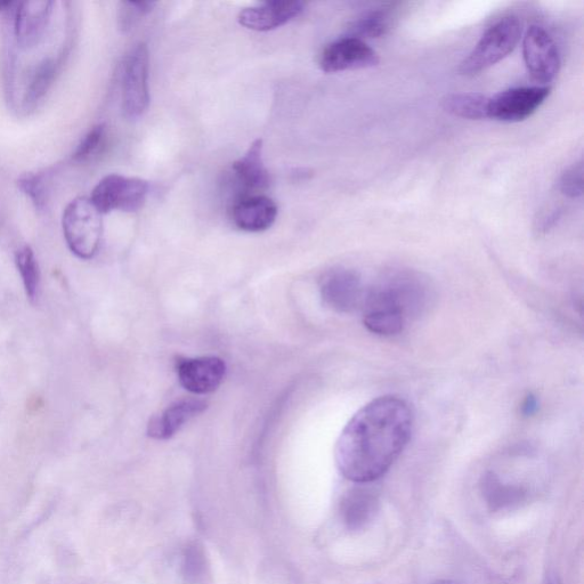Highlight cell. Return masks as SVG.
I'll use <instances>...</instances> for the list:
<instances>
[{
	"label": "cell",
	"mask_w": 584,
	"mask_h": 584,
	"mask_svg": "<svg viewBox=\"0 0 584 584\" xmlns=\"http://www.w3.org/2000/svg\"><path fill=\"white\" fill-rule=\"evenodd\" d=\"M413 425L409 404L381 396L355 413L340 434L335 459L348 481L369 484L384 476L408 445Z\"/></svg>",
	"instance_id": "cell-1"
},
{
	"label": "cell",
	"mask_w": 584,
	"mask_h": 584,
	"mask_svg": "<svg viewBox=\"0 0 584 584\" xmlns=\"http://www.w3.org/2000/svg\"><path fill=\"white\" fill-rule=\"evenodd\" d=\"M521 37V21L515 16L502 18L485 31L473 51L460 63V75L475 76L496 66L514 52Z\"/></svg>",
	"instance_id": "cell-2"
},
{
	"label": "cell",
	"mask_w": 584,
	"mask_h": 584,
	"mask_svg": "<svg viewBox=\"0 0 584 584\" xmlns=\"http://www.w3.org/2000/svg\"><path fill=\"white\" fill-rule=\"evenodd\" d=\"M63 233L67 245L81 259H91L99 251L103 235L102 214L89 198L72 200L64 210Z\"/></svg>",
	"instance_id": "cell-3"
},
{
	"label": "cell",
	"mask_w": 584,
	"mask_h": 584,
	"mask_svg": "<svg viewBox=\"0 0 584 584\" xmlns=\"http://www.w3.org/2000/svg\"><path fill=\"white\" fill-rule=\"evenodd\" d=\"M149 189V183L141 178L111 174L102 178L89 199L101 214L113 210L134 213L143 208Z\"/></svg>",
	"instance_id": "cell-4"
},
{
	"label": "cell",
	"mask_w": 584,
	"mask_h": 584,
	"mask_svg": "<svg viewBox=\"0 0 584 584\" xmlns=\"http://www.w3.org/2000/svg\"><path fill=\"white\" fill-rule=\"evenodd\" d=\"M149 68L148 47L135 45L126 56L123 70V110L129 119L140 118L149 108Z\"/></svg>",
	"instance_id": "cell-5"
},
{
	"label": "cell",
	"mask_w": 584,
	"mask_h": 584,
	"mask_svg": "<svg viewBox=\"0 0 584 584\" xmlns=\"http://www.w3.org/2000/svg\"><path fill=\"white\" fill-rule=\"evenodd\" d=\"M547 86L516 87L489 97L488 117L504 123H519L537 112L550 95Z\"/></svg>",
	"instance_id": "cell-6"
},
{
	"label": "cell",
	"mask_w": 584,
	"mask_h": 584,
	"mask_svg": "<svg viewBox=\"0 0 584 584\" xmlns=\"http://www.w3.org/2000/svg\"><path fill=\"white\" fill-rule=\"evenodd\" d=\"M523 56L527 71L541 84L551 83L561 69V55L549 32L532 26L523 38Z\"/></svg>",
	"instance_id": "cell-7"
},
{
	"label": "cell",
	"mask_w": 584,
	"mask_h": 584,
	"mask_svg": "<svg viewBox=\"0 0 584 584\" xmlns=\"http://www.w3.org/2000/svg\"><path fill=\"white\" fill-rule=\"evenodd\" d=\"M321 295L332 310L353 313L362 310L367 289L358 273L339 267L323 275Z\"/></svg>",
	"instance_id": "cell-8"
},
{
	"label": "cell",
	"mask_w": 584,
	"mask_h": 584,
	"mask_svg": "<svg viewBox=\"0 0 584 584\" xmlns=\"http://www.w3.org/2000/svg\"><path fill=\"white\" fill-rule=\"evenodd\" d=\"M378 53L364 40L345 37L324 48L319 66L327 73L369 69L378 66Z\"/></svg>",
	"instance_id": "cell-9"
},
{
	"label": "cell",
	"mask_w": 584,
	"mask_h": 584,
	"mask_svg": "<svg viewBox=\"0 0 584 584\" xmlns=\"http://www.w3.org/2000/svg\"><path fill=\"white\" fill-rule=\"evenodd\" d=\"M226 365L217 356L185 359L177 364V376L186 391L205 395L213 393L225 378Z\"/></svg>",
	"instance_id": "cell-10"
},
{
	"label": "cell",
	"mask_w": 584,
	"mask_h": 584,
	"mask_svg": "<svg viewBox=\"0 0 584 584\" xmlns=\"http://www.w3.org/2000/svg\"><path fill=\"white\" fill-rule=\"evenodd\" d=\"M305 11L302 2H267L242 10L238 16L241 26L258 32L278 29L298 18Z\"/></svg>",
	"instance_id": "cell-11"
},
{
	"label": "cell",
	"mask_w": 584,
	"mask_h": 584,
	"mask_svg": "<svg viewBox=\"0 0 584 584\" xmlns=\"http://www.w3.org/2000/svg\"><path fill=\"white\" fill-rule=\"evenodd\" d=\"M52 7L50 0H27L19 4L15 18V37L23 50L35 47L42 40L51 20Z\"/></svg>",
	"instance_id": "cell-12"
},
{
	"label": "cell",
	"mask_w": 584,
	"mask_h": 584,
	"mask_svg": "<svg viewBox=\"0 0 584 584\" xmlns=\"http://www.w3.org/2000/svg\"><path fill=\"white\" fill-rule=\"evenodd\" d=\"M278 217V206L265 196H246L235 202L232 219L235 226L246 232L269 230Z\"/></svg>",
	"instance_id": "cell-13"
},
{
	"label": "cell",
	"mask_w": 584,
	"mask_h": 584,
	"mask_svg": "<svg viewBox=\"0 0 584 584\" xmlns=\"http://www.w3.org/2000/svg\"><path fill=\"white\" fill-rule=\"evenodd\" d=\"M207 407L208 404L205 401L198 399L178 401L150 420L148 434L156 440H169L180 431L184 424L200 415Z\"/></svg>",
	"instance_id": "cell-14"
},
{
	"label": "cell",
	"mask_w": 584,
	"mask_h": 584,
	"mask_svg": "<svg viewBox=\"0 0 584 584\" xmlns=\"http://www.w3.org/2000/svg\"><path fill=\"white\" fill-rule=\"evenodd\" d=\"M233 172L243 188L251 191H262L269 188L271 177L263 159V141L251 143L245 156L233 164Z\"/></svg>",
	"instance_id": "cell-15"
},
{
	"label": "cell",
	"mask_w": 584,
	"mask_h": 584,
	"mask_svg": "<svg viewBox=\"0 0 584 584\" xmlns=\"http://www.w3.org/2000/svg\"><path fill=\"white\" fill-rule=\"evenodd\" d=\"M379 509L377 494L370 489L355 488L348 492L342 502V516L351 530H361L376 517Z\"/></svg>",
	"instance_id": "cell-16"
},
{
	"label": "cell",
	"mask_w": 584,
	"mask_h": 584,
	"mask_svg": "<svg viewBox=\"0 0 584 584\" xmlns=\"http://www.w3.org/2000/svg\"><path fill=\"white\" fill-rule=\"evenodd\" d=\"M396 10L393 6H383L365 13L351 27L352 37L377 39L384 37L394 27Z\"/></svg>",
	"instance_id": "cell-17"
},
{
	"label": "cell",
	"mask_w": 584,
	"mask_h": 584,
	"mask_svg": "<svg viewBox=\"0 0 584 584\" xmlns=\"http://www.w3.org/2000/svg\"><path fill=\"white\" fill-rule=\"evenodd\" d=\"M443 109L450 115L467 120L488 117L489 97L481 93H453L442 101Z\"/></svg>",
	"instance_id": "cell-18"
},
{
	"label": "cell",
	"mask_w": 584,
	"mask_h": 584,
	"mask_svg": "<svg viewBox=\"0 0 584 584\" xmlns=\"http://www.w3.org/2000/svg\"><path fill=\"white\" fill-rule=\"evenodd\" d=\"M483 493L493 510H499L521 501L525 492L514 485L502 483L496 474H486L483 478Z\"/></svg>",
	"instance_id": "cell-19"
},
{
	"label": "cell",
	"mask_w": 584,
	"mask_h": 584,
	"mask_svg": "<svg viewBox=\"0 0 584 584\" xmlns=\"http://www.w3.org/2000/svg\"><path fill=\"white\" fill-rule=\"evenodd\" d=\"M56 72H58V62L53 59H45L38 64L32 73L27 89L26 103L28 105H35L43 99L53 84Z\"/></svg>",
	"instance_id": "cell-20"
},
{
	"label": "cell",
	"mask_w": 584,
	"mask_h": 584,
	"mask_svg": "<svg viewBox=\"0 0 584 584\" xmlns=\"http://www.w3.org/2000/svg\"><path fill=\"white\" fill-rule=\"evenodd\" d=\"M15 262L21 274L27 295L30 299H35L39 289V269L34 251L29 247L21 248L16 253Z\"/></svg>",
	"instance_id": "cell-21"
},
{
	"label": "cell",
	"mask_w": 584,
	"mask_h": 584,
	"mask_svg": "<svg viewBox=\"0 0 584 584\" xmlns=\"http://www.w3.org/2000/svg\"><path fill=\"white\" fill-rule=\"evenodd\" d=\"M105 140H107V127L103 124L95 126L81 140L75 153H73V159L78 162L93 159L104 148Z\"/></svg>",
	"instance_id": "cell-22"
},
{
	"label": "cell",
	"mask_w": 584,
	"mask_h": 584,
	"mask_svg": "<svg viewBox=\"0 0 584 584\" xmlns=\"http://www.w3.org/2000/svg\"><path fill=\"white\" fill-rule=\"evenodd\" d=\"M559 191L570 199H579L583 194V162L580 160L567 168L559 178Z\"/></svg>",
	"instance_id": "cell-23"
},
{
	"label": "cell",
	"mask_w": 584,
	"mask_h": 584,
	"mask_svg": "<svg viewBox=\"0 0 584 584\" xmlns=\"http://www.w3.org/2000/svg\"><path fill=\"white\" fill-rule=\"evenodd\" d=\"M154 2H123L118 12L119 28L124 32L131 30L137 20L153 11Z\"/></svg>",
	"instance_id": "cell-24"
},
{
	"label": "cell",
	"mask_w": 584,
	"mask_h": 584,
	"mask_svg": "<svg viewBox=\"0 0 584 584\" xmlns=\"http://www.w3.org/2000/svg\"><path fill=\"white\" fill-rule=\"evenodd\" d=\"M20 189L38 209H44L47 200L46 178L43 174H28L20 178Z\"/></svg>",
	"instance_id": "cell-25"
},
{
	"label": "cell",
	"mask_w": 584,
	"mask_h": 584,
	"mask_svg": "<svg viewBox=\"0 0 584 584\" xmlns=\"http://www.w3.org/2000/svg\"><path fill=\"white\" fill-rule=\"evenodd\" d=\"M562 218V212L559 209L551 210L549 213L542 214L538 221L535 230L540 234H546L551 229H554L559 219Z\"/></svg>",
	"instance_id": "cell-26"
},
{
	"label": "cell",
	"mask_w": 584,
	"mask_h": 584,
	"mask_svg": "<svg viewBox=\"0 0 584 584\" xmlns=\"http://www.w3.org/2000/svg\"><path fill=\"white\" fill-rule=\"evenodd\" d=\"M539 410V400L538 397L529 394L525 397V400L522 403L521 412L524 417H532L537 413Z\"/></svg>",
	"instance_id": "cell-27"
},
{
	"label": "cell",
	"mask_w": 584,
	"mask_h": 584,
	"mask_svg": "<svg viewBox=\"0 0 584 584\" xmlns=\"http://www.w3.org/2000/svg\"><path fill=\"white\" fill-rule=\"evenodd\" d=\"M14 5L13 2H0V12L10 10V8Z\"/></svg>",
	"instance_id": "cell-28"
},
{
	"label": "cell",
	"mask_w": 584,
	"mask_h": 584,
	"mask_svg": "<svg viewBox=\"0 0 584 584\" xmlns=\"http://www.w3.org/2000/svg\"><path fill=\"white\" fill-rule=\"evenodd\" d=\"M548 584H558L556 581H551Z\"/></svg>",
	"instance_id": "cell-29"
}]
</instances>
